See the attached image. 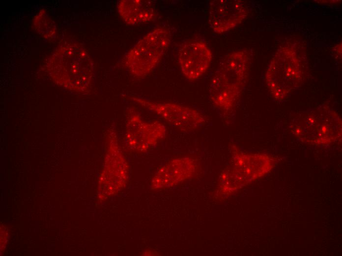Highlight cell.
<instances>
[{
    "label": "cell",
    "mask_w": 342,
    "mask_h": 256,
    "mask_svg": "<svg viewBox=\"0 0 342 256\" xmlns=\"http://www.w3.org/2000/svg\"><path fill=\"white\" fill-rule=\"evenodd\" d=\"M249 56L244 51L225 55L211 80L209 96L212 103L222 111L229 110L244 87L249 64Z\"/></svg>",
    "instance_id": "1"
},
{
    "label": "cell",
    "mask_w": 342,
    "mask_h": 256,
    "mask_svg": "<svg viewBox=\"0 0 342 256\" xmlns=\"http://www.w3.org/2000/svg\"><path fill=\"white\" fill-rule=\"evenodd\" d=\"M171 40L170 31L157 27L146 33L129 51L125 66L134 76L143 77L158 65Z\"/></svg>",
    "instance_id": "2"
},
{
    "label": "cell",
    "mask_w": 342,
    "mask_h": 256,
    "mask_svg": "<svg viewBox=\"0 0 342 256\" xmlns=\"http://www.w3.org/2000/svg\"><path fill=\"white\" fill-rule=\"evenodd\" d=\"M291 126L294 135L316 143H329L341 136V121L334 112H310L293 120Z\"/></svg>",
    "instance_id": "3"
},
{
    "label": "cell",
    "mask_w": 342,
    "mask_h": 256,
    "mask_svg": "<svg viewBox=\"0 0 342 256\" xmlns=\"http://www.w3.org/2000/svg\"><path fill=\"white\" fill-rule=\"evenodd\" d=\"M132 99L159 116L173 127L183 131L196 130L206 122L203 114L197 109L173 102H156L137 97Z\"/></svg>",
    "instance_id": "4"
},
{
    "label": "cell",
    "mask_w": 342,
    "mask_h": 256,
    "mask_svg": "<svg viewBox=\"0 0 342 256\" xmlns=\"http://www.w3.org/2000/svg\"><path fill=\"white\" fill-rule=\"evenodd\" d=\"M166 133V127L160 122H145L133 110L127 115L124 138L128 147L133 151L146 152L163 139Z\"/></svg>",
    "instance_id": "5"
},
{
    "label": "cell",
    "mask_w": 342,
    "mask_h": 256,
    "mask_svg": "<svg viewBox=\"0 0 342 256\" xmlns=\"http://www.w3.org/2000/svg\"><path fill=\"white\" fill-rule=\"evenodd\" d=\"M109 148L101 183L116 192L125 188L129 176L128 163L119 146L117 135L112 130L109 135Z\"/></svg>",
    "instance_id": "6"
},
{
    "label": "cell",
    "mask_w": 342,
    "mask_h": 256,
    "mask_svg": "<svg viewBox=\"0 0 342 256\" xmlns=\"http://www.w3.org/2000/svg\"><path fill=\"white\" fill-rule=\"evenodd\" d=\"M212 53L201 40L192 39L183 43L178 50L181 70L189 80L200 78L209 66Z\"/></svg>",
    "instance_id": "7"
},
{
    "label": "cell",
    "mask_w": 342,
    "mask_h": 256,
    "mask_svg": "<svg viewBox=\"0 0 342 256\" xmlns=\"http://www.w3.org/2000/svg\"><path fill=\"white\" fill-rule=\"evenodd\" d=\"M265 157L257 154H238L234 156L231 167L221 175L222 189L231 187L235 184L253 180L267 172Z\"/></svg>",
    "instance_id": "8"
},
{
    "label": "cell",
    "mask_w": 342,
    "mask_h": 256,
    "mask_svg": "<svg viewBox=\"0 0 342 256\" xmlns=\"http://www.w3.org/2000/svg\"><path fill=\"white\" fill-rule=\"evenodd\" d=\"M60 50L54 57L68 65L73 84L78 90L86 89L93 70L92 61L86 51L77 44L61 48Z\"/></svg>",
    "instance_id": "9"
},
{
    "label": "cell",
    "mask_w": 342,
    "mask_h": 256,
    "mask_svg": "<svg viewBox=\"0 0 342 256\" xmlns=\"http://www.w3.org/2000/svg\"><path fill=\"white\" fill-rule=\"evenodd\" d=\"M247 14L241 1L212 0L209 6V24L215 32L223 33L241 23Z\"/></svg>",
    "instance_id": "10"
},
{
    "label": "cell",
    "mask_w": 342,
    "mask_h": 256,
    "mask_svg": "<svg viewBox=\"0 0 342 256\" xmlns=\"http://www.w3.org/2000/svg\"><path fill=\"white\" fill-rule=\"evenodd\" d=\"M196 168L194 160L190 157L172 159L159 168L151 179V189L173 187L192 177Z\"/></svg>",
    "instance_id": "11"
},
{
    "label": "cell",
    "mask_w": 342,
    "mask_h": 256,
    "mask_svg": "<svg viewBox=\"0 0 342 256\" xmlns=\"http://www.w3.org/2000/svg\"><path fill=\"white\" fill-rule=\"evenodd\" d=\"M117 9L125 23L130 25L150 22L157 17L155 8L146 0H121L118 2Z\"/></svg>",
    "instance_id": "12"
}]
</instances>
